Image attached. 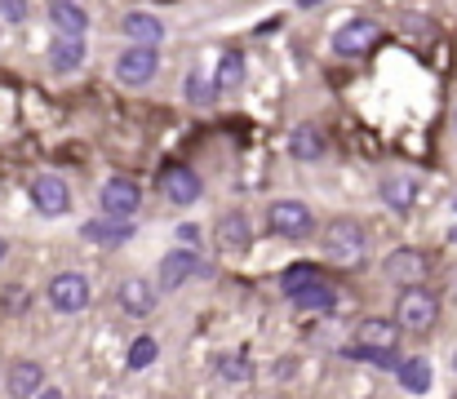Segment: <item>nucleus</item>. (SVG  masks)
<instances>
[{
	"mask_svg": "<svg viewBox=\"0 0 457 399\" xmlns=\"http://www.w3.org/2000/svg\"><path fill=\"white\" fill-rule=\"evenodd\" d=\"M267 227H271V236H280V240H306L311 227H315V218H311V209L298 204V200H276V204L267 209Z\"/></svg>",
	"mask_w": 457,
	"mask_h": 399,
	"instance_id": "5",
	"label": "nucleus"
},
{
	"mask_svg": "<svg viewBox=\"0 0 457 399\" xmlns=\"http://www.w3.org/2000/svg\"><path fill=\"white\" fill-rule=\"evenodd\" d=\"M85 62V36H54V49H49V67L62 76V71H76Z\"/></svg>",
	"mask_w": 457,
	"mask_h": 399,
	"instance_id": "18",
	"label": "nucleus"
},
{
	"mask_svg": "<svg viewBox=\"0 0 457 399\" xmlns=\"http://www.w3.org/2000/svg\"><path fill=\"white\" fill-rule=\"evenodd\" d=\"M191 275H200V254L195 249H169L160 258V275H155V293H178Z\"/></svg>",
	"mask_w": 457,
	"mask_h": 399,
	"instance_id": "7",
	"label": "nucleus"
},
{
	"mask_svg": "<svg viewBox=\"0 0 457 399\" xmlns=\"http://www.w3.org/2000/svg\"><path fill=\"white\" fill-rule=\"evenodd\" d=\"M103 399H116V395H103Z\"/></svg>",
	"mask_w": 457,
	"mask_h": 399,
	"instance_id": "33",
	"label": "nucleus"
},
{
	"mask_svg": "<svg viewBox=\"0 0 457 399\" xmlns=\"http://www.w3.org/2000/svg\"><path fill=\"white\" fill-rule=\"evenodd\" d=\"M453 129H457V116H453Z\"/></svg>",
	"mask_w": 457,
	"mask_h": 399,
	"instance_id": "34",
	"label": "nucleus"
},
{
	"mask_svg": "<svg viewBox=\"0 0 457 399\" xmlns=\"http://www.w3.org/2000/svg\"><path fill=\"white\" fill-rule=\"evenodd\" d=\"M40 387H45V369H40L36 360H13V364H9V373H4L9 399H31Z\"/></svg>",
	"mask_w": 457,
	"mask_h": 399,
	"instance_id": "14",
	"label": "nucleus"
},
{
	"mask_svg": "<svg viewBox=\"0 0 457 399\" xmlns=\"http://www.w3.org/2000/svg\"><path fill=\"white\" fill-rule=\"evenodd\" d=\"M187 103H191V107H213V103H218L213 76H204V71H191V76H187Z\"/></svg>",
	"mask_w": 457,
	"mask_h": 399,
	"instance_id": "24",
	"label": "nucleus"
},
{
	"mask_svg": "<svg viewBox=\"0 0 457 399\" xmlns=\"http://www.w3.org/2000/svg\"><path fill=\"white\" fill-rule=\"evenodd\" d=\"M324 133L315 129V125H298V129L289 133V155L294 160H306V164H315V160H324Z\"/></svg>",
	"mask_w": 457,
	"mask_h": 399,
	"instance_id": "20",
	"label": "nucleus"
},
{
	"mask_svg": "<svg viewBox=\"0 0 457 399\" xmlns=\"http://www.w3.org/2000/svg\"><path fill=\"white\" fill-rule=\"evenodd\" d=\"M213 245H218V254H227V258L245 254V249L253 245V227H249V218H245V213H222L218 227H213Z\"/></svg>",
	"mask_w": 457,
	"mask_h": 399,
	"instance_id": "12",
	"label": "nucleus"
},
{
	"mask_svg": "<svg viewBox=\"0 0 457 399\" xmlns=\"http://www.w3.org/2000/svg\"><path fill=\"white\" fill-rule=\"evenodd\" d=\"M49 22L58 36H85L89 31V13L76 0H49Z\"/></svg>",
	"mask_w": 457,
	"mask_h": 399,
	"instance_id": "16",
	"label": "nucleus"
},
{
	"mask_svg": "<svg viewBox=\"0 0 457 399\" xmlns=\"http://www.w3.org/2000/svg\"><path fill=\"white\" fill-rule=\"evenodd\" d=\"M31 399H67V395H62L58 387H40V391H36V395H31Z\"/></svg>",
	"mask_w": 457,
	"mask_h": 399,
	"instance_id": "28",
	"label": "nucleus"
},
{
	"mask_svg": "<svg viewBox=\"0 0 457 399\" xmlns=\"http://www.w3.org/2000/svg\"><path fill=\"white\" fill-rule=\"evenodd\" d=\"M155 355H160V346H155V337H134L129 342V355H125V364H129V373H143V369H152Z\"/></svg>",
	"mask_w": 457,
	"mask_h": 399,
	"instance_id": "25",
	"label": "nucleus"
},
{
	"mask_svg": "<svg viewBox=\"0 0 457 399\" xmlns=\"http://www.w3.org/2000/svg\"><path fill=\"white\" fill-rule=\"evenodd\" d=\"M31 204L45 218H62L71 209V187L58 173H40V178H31Z\"/></svg>",
	"mask_w": 457,
	"mask_h": 399,
	"instance_id": "9",
	"label": "nucleus"
},
{
	"mask_svg": "<svg viewBox=\"0 0 457 399\" xmlns=\"http://www.w3.org/2000/svg\"><path fill=\"white\" fill-rule=\"evenodd\" d=\"M298 4H303V9H311V4H320V0H298Z\"/></svg>",
	"mask_w": 457,
	"mask_h": 399,
	"instance_id": "30",
	"label": "nucleus"
},
{
	"mask_svg": "<svg viewBox=\"0 0 457 399\" xmlns=\"http://www.w3.org/2000/svg\"><path fill=\"white\" fill-rule=\"evenodd\" d=\"M436 320H440V297L427 288V284H413V288H404L400 297H395V328L404 333H431L436 328Z\"/></svg>",
	"mask_w": 457,
	"mask_h": 399,
	"instance_id": "1",
	"label": "nucleus"
},
{
	"mask_svg": "<svg viewBox=\"0 0 457 399\" xmlns=\"http://www.w3.org/2000/svg\"><path fill=\"white\" fill-rule=\"evenodd\" d=\"M449 245H457V227H453V231H449Z\"/></svg>",
	"mask_w": 457,
	"mask_h": 399,
	"instance_id": "31",
	"label": "nucleus"
},
{
	"mask_svg": "<svg viewBox=\"0 0 457 399\" xmlns=\"http://www.w3.org/2000/svg\"><path fill=\"white\" fill-rule=\"evenodd\" d=\"M382 200H386L395 213H409L413 200H418V182H413V178H386V182H382Z\"/></svg>",
	"mask_w": 457,
	"mask_h": 399,
	"instance_id": "22",
	"label": "nucleus"
},
{
	"mask_svg": "<svg viewBox=\"0 0 457 399\" xmlns=\"http://www.w3.org/2000/svg\"><path fill=\"white\" fill-rule=\"evenodd\" d=\"M80 240L89 245H103V249H120L134 240V222L129 218H103V222H85L80 227Z\"/></svg>",
	"mask_w": 457,
	"mask_h": 399,
	"instance_id": "13",
	"label": "nucleus"
},
{
	"mask_svg": "<svg viewBox=\"0 0 457 399\" xmlns=\"http://www.w3.org/2000/svg\"><path fill=\"white\" fill-rule=\"evenodd\" d=\"M94 297V284L80 275V270H58L49 284H45V302L58 311V315H80Z\"/></svg>",
	"mask_w": 457,
	"mask_h": 399,
	"instance_id": "3",
	"label": "nucleus"
},
{
	"mask_svg": "<svg viewBox=\"0 0 457 399\" xmlns=\"http://www.w3.org/2000/svg\"><path fill=\"white\" fill-rule=\"evenodd\" d=\"M218 378H222V382H236V387H245V382L253 378V364H249V355H245V351H222V355H218Z\"/></svg>",
	"mask_w": 457,
	"mask_h": 399,
	"instance_id": "23",
	"label": "nucleus"
},
{
	"mask_svg": "<svg viewBox=\"0 0 457 399\" xmlns=\"http://www.w3.org/2000/svg\"><path fill=\"white\" fill-rule=\"evenodd\" d=\"M0 22H27V0H0Z\"/></svg>",
	"mask_w": 457,
	"mask_h": 399,
	"instance_id": "26",
	"label": "nucleus"
},
{
	"mask_svg": "<svg viewBox=\"0 0 457 399\" xmlns=\"http://www.w3.org/2000/svg\"><path fill=\"white\" fill-rule=\"evenodd\" d=\"M116 302H120V311H125V315H134V320H147L155 306H160V293H155L152 279H143V275H129V279H120V288H116Z\"/></svg>",
	"mask_w": 457,
	"mask_h": 399,
	"instance_id": "10",
	"label": "nucleus"
},
{
	"mask_svg": "<svg viewBox=\"0 0 457 399\" xmlns=\"http://www.w3.org/2000/svg\"><path fill=\"white\" fill-rule=\"evenodd\" d=\"M320 249H324V258H328V262L360 266L364 262V249H369V236H364V227H360L355 218H337V222H328V227H324Z\"/></svg>",
	"mask_w": 457,
	"mask_h": 399,
	"instance_id": "2",
	"label": "nucleus"
},
{
	"mask_svg": "<svg viewBox=\"0 0 457 399\" xmlns=\"http://www.w3.org/2000/svg\"><path fill=\"white\" fill-rule=\"evenodd\" d=\"M125 36L134 40V45H143V49H155L160 40H164V22L152 18V13H125Z\"/></svg>",
	"mask_w": 457,
	"mask_h": 399,
	"instance_id": "19",
	"label": "nucleus"
},
{
	"mask_svg": "<svg viewBox=\"0 0 457 399\" xmlns=\"http://www.w3.org/2000/svg\"><path fill=\"white\" fill-rule=\"evenodd\" d=\"M386 275H391L400 288L422 284V279H427V254H418V249H395V254L386 258Z\"/></svg>",
	"mask_w": 457,
	"mask_h": 399,
	"instance_id": "15",
	"label": "nucleus"
},
{
	"mask_svg": "<svg viewBox=\"0 0 457 399\" xmlns=\"http://www.w3.org/2000/svg\"><path fill=\"white\" fill-rule=\"evenodd\" d=\"M240 80H245V54H240V49H227V54L218 58L213 89H218V94H231V89H240Z\"/></svg>",
	"mask_w": 457,
	"mask_h": 399,
	"instance_id": "21",
	"label": "nucleus"
},
{
	"mask_svg": "<svg viewBox=\"0 0 457 399\" xmlns=\"http://www.w3.org/2000/svg\"><path fill=\"white\" fill-rule=\"evenodd\" d=\"M395 378H400V387H404L409 395H427L431 382H436L427 355H409V360H400V364H395Z\"/></svg>",
	"mask_w": 457,
	"mask_h": 399,
	"instance_id": "17",
	"label": "nucleus"
},
{
	"mask_svg": "<svg viewBox=\"0 0 457 399\" xmlns=\"http://www.w3.org/2000/svg\"><path fill=\"white\" fill-rule=\"evenodd\" d=\"M378 40H382V27L373 18H351L333 31V54L337 58H364Z\"/></svg>",
	"mask_w": 457,
	"mask_h": 399,
	"instance_id": "4",
	"label": "nucleus"
},
{
	"mask_svg": "<svg viewBox=\"0 0 457 399\" xmlns=\"http://www.w3.org/2000/svg\"><path fill=\"white\" fill-rule=\"evenodd\" d=\"M155 67H160V54L155 49H143V45H129L120 58H116V80L120 85H147L155 76Z\"/></svg>",
	"mask_w": 457,
	"mask_h": 399,
	"instance_id": "11",
	"label": "nucleus"
},
{
	"mask_svg": "<svg viewBox=\"0 0 457 399\" xmlns=\"http://www.w3.org/2000/svg\"><path fill=\"white\" fill-rule=\"evenodd\" d=\"M27 302H31V297H27V288H18V284H13V288H4V311H13V315H18V311H27Z\"/></svg>",
	"mask_w": 457,
	"mask_h": 399,
	"instance_id": "27",
	"label": "nucleus"
},
{
	"mask_svg": "<svg viewBox=\"0 0 457 399\" xmlns=\"http://www.w3.org/2000/svg\"><path fill=\"white\" fill-rule=\"evenodd\" d=\"M98 204L107 218H134L138 204H143V187L134 178H107L103 191H98Z\"/></svg>",
	"mask_w": 457,
	"mask_h": 399,
	"instance_id": "8",
	"label": "nucleus"
},
{
	"mask_svg": "<svg viewBox=\"0 0 457 399\" xmlns=\"http://www.w3.org/2000/svg\"><path fill=\"white\" fill-rule=\"evenodd\" d=\"M453 373H457V351H453Z\"/></svg>",
	"mask_w": 457,
	"mask_h": 399,
	"instance_id": "32",
	"label": "nucleus"
},
{
	"mask_svg": "<svg viewBox=\"0 0 457 399\" xmlns=\"http://www.w3.org/2000/svg\"><path fill=\"white\" fill-rule=\"evenodd\" d=\"M4 258H9V240H0V266H4Z\"/></svg>",
	"mask_w": 457,
	"mask_h": 399,
	"instance_id": "29",
	"label": "nucleus"
},
{
	"mask_svg": "<svg viewBox=\"0 0 457 399\" xmlns=\"http://www.w3.org/2000/svg\"><path fill=\"white\" fill-rule=\"evenodd\" d=\"M160 191H164V200H169V204L191 209V204L200 200L204 182H200V173H195V169H187V164H160Z\"/></svg>",
	"mask_w": 457,
	"mask_h": 399,
	"instance_id": "6",
	"label": "nucleus"
}]
</instances>
